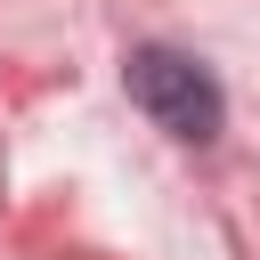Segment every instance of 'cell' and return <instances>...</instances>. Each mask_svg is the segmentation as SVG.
Returning <instances> with one entry per match:
<instances>
[{
    "instance_id": "obj_1",
    "label": "cell",
    "mask_w": 260,
    "mask_h": 260,
    "mask_svg": "<svg viewBox=\"0 0 260 260\" xmlns=\"http://www.w3.org/2000/svg\"><path fill=\"white\" fill-rule=\"evenodd\" d=\"M122 89H130V106H138L162 138H179V146H211L219 122H228V98H219L211 65H195L187 49H162V41L130 49Z\"/></svg>"
}]
</instances>
